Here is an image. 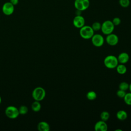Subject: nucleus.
<instances>
[{"mask_svg": "<svg viewBox=\"0 0 131 131\" xmlns=\"http://www.w3.org/2000/svg\"><path fill=\"white\" fill-rule=\"evenodd\" d=\"M103 63L106 68L111 69L116 68L119 63L117 57L113 55H109L106 56L104 59Z\"/></svg>", "mask_w": 131, "mask_h": 131, "instance_id": "1", "label": "nucleus"}, {"mask_svg": "<svg viewBox=\"0 0 131 131\" xmlns=\"http://www.w3.org/2000/svg\"><path fill=\"white\" fill-rule=\"evenodd\" d=\"M79 34L80 36L84 39H91L94 34V31L91 26L84 25L80 28Z\"/></svg>", "mask_w": 131, "mask_h": 131, "instance_id": "2", "label": "nucleus"}, {"mask_svg": "<svg viewBox=\"0 0 131 131\" xmlns=\"http://www.w3.org/2000/svg\"><path fill=\"white\" fill-rule=\"evenodd\" d=\"M115 28V26L111 20H107L101 24V31L103 34L108 35L113 32Z\"/></svg>", "mask_w": 131, "mask_h": 131, "instance_id": "3", "label": "nucleus"}, {"mask_svg": "<svg viewBox=\"0 0 131 131\" xmlns=\"http://www.w3.org/2000/svg\"><path fill=\"white\" fill-rule=\"evenodd\" d=\"M46 96V91L45 90L41 87L38 86L35 88L32 92V97L36 101L42 100Z\"/></svg>", "mask_w": 131, "mask_h": 131, "instance_id": "4", "label": "nucleus"}, {"mask_svg": "<svg viewBox=\"0 0 131 131\" xmlns=\"http://www.w3.org/2000/svg\"><path fill=\"white\" fill-rule=\"evenodd\" d=\"M5 112L6 116L11 119L17 118L19 115L18 109L14 106H8L6 108Z\"/></svg>", "mask_w": 131, "mask_h": 131, "instance_id": "5", "label": "nucleus"}, {"mask_svg": "<svg viewBox=\"0 0 131 131\" xmlns=\"http://www.w3.org/2000/svg\"><path fill=\"white\" fill-rule=\"evenodd\" d=\"M89 6V0H75L74 7L76 10L83 11L86 10Z\"/></svg>", "mask_w": 131, "mask_h": 131, "instance_id": "6", "label": "nucleus"}, {"mask_svg": "<svg viewBox=\"0 0 131 131\" xmlns=\"http://www.w3.org/2000/svg\"><path fill=\"white\" fill-rule=\"evenodd\" d=\"M91 39L92 44L96 47H101L104 42V37L100 34H94Z\"/></svg>", "mask_w": 131, "mask_h": 131, "instance_id": "7", "label": "nucleus"}, {"mask_svg": "<svg viewBox=\"0 0 131 131\" xmlns=\"http://www.w3.org/2000/svg\"><path fill=\"white\" fill-rule=\"evenodd\" d=\"M2 10L3 13L6 15H11L14 11V6L10 2H5L2 6Z\"/></svg>", "mask_w": 131, "mask_h": 131, "instance_id": "8", "label": "nucleus"}, {"mask_svg": "<svg viewBox=\"0 0 131 131\" xmlns=\"http://www.w3.org/2000/svg\"><path fill=\"white\" fill-rule=\"evenodd\" d=\"M105 41L108 45L114 46L118 44L119 42V37L116 34L112 33L107 35Z\"/></svg>", "mask_w": 131, "mask_h": 131, "instance_id": "9", "label": "nucleus"}, {"mask_svg": "<svg viewBox=\"0 0 131 131\" xmlns=\"http://www.w3.org/2000/svg\"><path fill=\"white\" fill-rule=\"evenodd\" d=\"M85 19L81 15H76L73 20V24L75 27L77 28H81L85 25Z\"/></svg>", "mask_w": 131, "mask_h": 131, "instance_id": "10", "label": "nucleus"}, {"mask_svg": "<svg viewBox=\"0 0 131 131\" xmlns=\"http://www.w3.org/2000/svg\"><path fill=\"white\" fill-rule=\"evenodd\" d=\"M108 126L105 121L102 120L97 121L94 126V129L96 131H107Z\"/></svg>", "mask_w": 131, "mask_h": 131, "instance_id": "11", "label": "nucleus"}, {"mask_svg": "<svg viewBox=\"0 0 131 131\" xmlns=\"http://www.w3.org/2000/svg\"><path fill=\"white\" fill-rule=\"evenodd\" d=\"M117 59L119 63L124 64L128 61L129 59V56L126 52H122L119 54L117 57Z\"/></svg>", "mask_w": 131, "mask_h": 131, "instance_id": "12", "label": "nucleus"}, {"mask_svg": "<svg viewBox=\"0 0 131 131\" xmlns=\"http://www.w3.org/2000/svg\"><path fill=\"white\" fill-rule=\"evenodd\" d=\"M37 129L39 131H49L50 127L48 122L46 121H40L37 124Z\"/></svg>", "mask_w": 131, "mask_h": 131, "instance_id": "13", "label": "nucleus"}, {"mask_svg": "<svg viewBox=\"0 0 131 131\" xmlns=\"http://www.w3.org/2000/svg\"><path fill=\"white\" fill-rule=\"evenodd\" d=\"M116 117L118 120L121 121H123L127 119V114L125 111L121 110L117 112L116 114Z\"/></svg>", "mask_w": 131, "mask_h": 131, "instance_id": "14", "label": "nucleus"}, {"mask_svg": "<svg viewBox=\"0 0 131 131\" xmlns=\"http://www.w3.org/2000/svg\"><path fill=\"white\" fill-rule=\"evenodd\" d=\"M116 68L117 73L120 75H123L125 74L127 71V68L124 64H118Z\"/></svg>", "mask_w": 131, "mask_h": 131, "instance_id": "15", "label": "nucleus"}, {"mask_svg": "<svg viewBox=\"0 0 131 131\" xmlns=\"http://www.w3.org/2000/svg\"><path fill=\"white\" fill-rule=\"evenodd\" d=\"M41 108V104L38 101L35 100V101H34L31 105V108L35 112H39Z\"/></svg>", "mask_w": 131, "mask_h": 131, "instance_id": "16", "label": "nucleus"}, {"mask_svg": "<svg viewBox=\"0 0 131 131\" xmlns=\"http://www.w3.org/2000/svg\"><path fill=\"white\" fill-rule=\"evenodd\" d=\"M86 98L89 100H94L97 98V93L93 91H90L86 93Z\"/></svg>", "mask_w": 131, "mask_h": 131, "instance_id": "17", "label": "nucleus"}, {"mask_svg": "<svg viewBox=\"0 0 131 131\" xmlns=\"http://www.w3.org/2000/svg\"><path fill=\"white\" fill-rule=\"evenodd\" d=\"M110 116V113L107 111H104L101 113L100 117L101 120L104 121H106L109 119Z\"/></svg>", "mask_w": 131, "mask_h": 131, "instance_id": "18", "label": "nucleus"}, {"mask_svg": "<svg viewBox=\"0 0 131 131\" xmlns=\"http://www.w3.org/2000/svg\"><path fill=\"white\" fill-rule=\"evenodd\" d=\"M124 102L128 105H131V92L126 93L123 98Z\"/></svg>", "mask_w": 131, "mask_h": 131, "instance_id": "19", "label": "nucleus"}, {"mask_svg": "<svg viewBox=\"0 0 131 131\" xmlns=\"http://www.w3.org/2000/svg\"><path fill=\"white\" fill-rule=\"evenodd\" d=\"M129 84L127 82L125 81H122L119 84V89L120 90L126 91L128 89H129Z\"/></svg>", "mask_w": 131, "mask_h": 131, "instance_id": "20", "label": "nucleus"}, {"mask_svg": "<svg viewBox=\"0 0 131 131\" xmlns=\"http://www.w3.org/2000/svg\"><path fill=\"white\" fill-rule=\"evenodd\" d=\"M92 28L93 30L95 31H98L101 30V24L98 21H95L93 23L92 25Z\"/></svg>", "mask_w": 131, "mask_h": 131, "instance_id": "21", "label": "nucleus"}, {"mask_svg": "<svg viewBox=\"0 0 131 131\" xmlns=\"http://www.w3.org/2000/svg\"><path fill=\"white\" fill-rule=\"evenodd\" d=\"M120 6L123 8H127L130 5V0H119Z\"/></svg>", "mask_w": 131, "mask_h": 131, "instance_id": "22", "label": "nucleus"}, {"mask_svg": "<svg viewBox=\"0 0 131 131\" xmlns=\"http://www.w3.org/2000/svg\"><path fill=\"white\" fill-rule=\"evenodd\" d=\"M19 114L20 115H25L28 112V107L25 105H21L18 108Z\"/></svg>", "mask_w": 131, "mask_h": 131, "instance_id": "23", "label": "nucleus"}, {"mask_svg": "<svg viewBox=\"0 0 131 131\" xmlns=\"http://www.w3.org/2000/svg\"><path fill=\"white\" fill-rule=\"evenodd\" d=\"M126 93L125 92V91L119 89V90H118L117 93H116V95H117V96L119 98H123L125 96Z\"/></svg>", "mask_w": 131, "mask_h": 131, "instance_id": "24", "label": "nucleus"}, {"mask_svg": "<svg viewBox=\"0 0 131 131\" xmlns=\"http://www.w3.org/2000/svg\"><path fill=\"white\" fill-rule=\"evenodd\" d=\"M112 21L115 26H119L121 24V19L119 17H114L112 20Z\"/></svg>", "mask_w": 131, "mask_h": 131, "instance_id": "25", "label": "nucleus"}, {"mask_svg": "<svg viewBox=\"0 0 131 131\" xmlns=\"http://www.w3.org/2000/svg\"><path fill=\"white\" fill-rule=\"evenodd\" d=\"M9 2L14 6H16L18 4L19 0H10Z\"/></svg>", "mask_w": 131, "mask_h": 131, "instance_id": "26", "label": "nucleus"}, {"mask_svg": "<svg viewBox=\"0 0 131 131\" xmlns=\"http://www.w3.org/2000/svg\"><path fill=\"white\" fill-rule=\"evenodd\" d=\"M129 90H130V92H131V83L129 84Z\"/></svg>", "mask_w": 131, "mask_h": 131, "instance_id": "27", "label": "nucleus"}, {"mask_svg": "<svg viewBox=\"0 0 131 131\" xmlns=\"http://www.w3.org/2000/svg\"><path fill=\"white\" fill-rule=\"evenodd\" d=\"M1 102H2V98H1V97L0 96V104L1 103Z\"/></svg>", "mask_w": 131, "mask_h": 131, "instance_id": "28", "label": "nucleus"}]
</instances>
